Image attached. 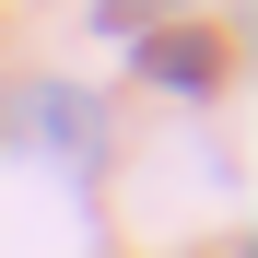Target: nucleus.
Segmentation results:
<instances>
[{
  "instance_id": "f257e3e1",
  "label": "nucleus",
  "mask_w": 258,
  "mask_h": 258,
  "mask_svg": "<svg viewBox=\"0 0 258 258\" xmlns=\"http://www.w3.org/2000/svg\"><path fill=\"white\" fill-rule=\"evenodd\" d=\"M164 71H176V94H200V71H211V47H200V35H176V47H153V82Z\"/></svg>"
}]
</instances>
